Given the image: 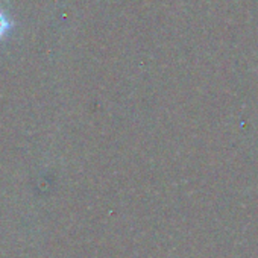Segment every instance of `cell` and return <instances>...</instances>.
Here are the masks:
<instances>
[{"label":"cell","instance_id":"cell-1","mask_svg":"<svg viewBox=\"0 0 258 258\" xmlns=\"http://www.w3.org/2000/svg\"><path fill=\"white\" fill-rule=\"evenodd\" d=\"M11 28H13V22L8 19V16L4 11H0V38H4Z\"/></svg>","mask_w":258,"mask_h":258}]
</instances>
